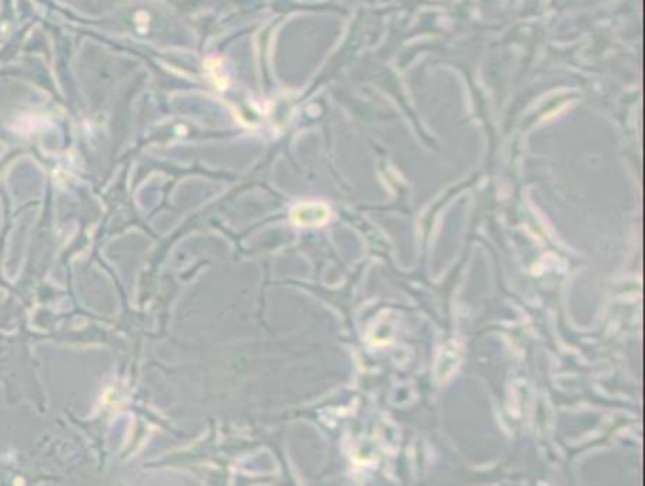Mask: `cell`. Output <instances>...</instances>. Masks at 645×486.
I'll return each instance as SVG.
<instances>
[{
	"mask_svg": "<svg viewBox=\"0 0 645 486\" xmlns=\"http://www.w3.org/2000/svg\"><path fill=\"white\" fill-rule=\"evenodd\" d=\"M291 220L299 227L324 225L329 220V209L324 202H301L291 210Z\"/></svg>",
	"mask_w": 645,
	"mask_h": 486,
	"instance_id": "cell-1",
	"label": "cell"
}]
</instances>
